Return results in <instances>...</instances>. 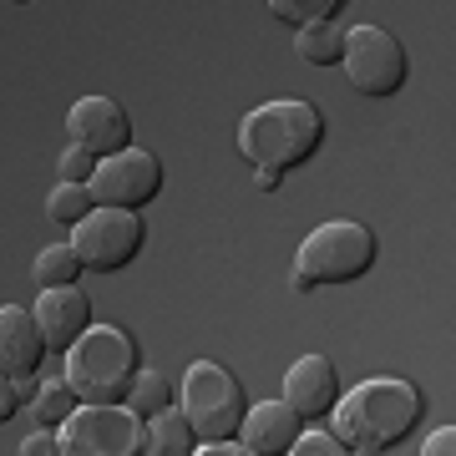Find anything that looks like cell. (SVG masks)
<instances>
[{"label":"cell","instance_id":"obj_1","mask_svg":"<svg viewBox=\"0 0 456 456\" xmlns=\"http://www.w3.org/2000/svg\"><path fill=\"white\" fill-rule=\"evenodd\" d=\"M421 411V391L406 380H360L355 391H340L330 421H335V436H340L345 452L375 456L401 446L416 431Z\"/></svg>","mask_w":456,"mask_h":456},{"label":"cell","instance_id":"obj_2","mask_svg":"<svg viewBox=\"0 0 456 456\" xmlns=\"http://www.w3.org/2000/svg\"><path fill=\"white\" fill-rule=\"evenodd\" d=\"M325 147V112L305 97L264 102L239 122V152L254 173H294Z\"/></svg>","mask_w":456,"mask_h":456},{"label":"cell","instance_id":"obj_3","mask_svg":"<svg viewBox=\"0 0 456 456\" xmlns=\"http://www.w3.org/2000/svg\"><path fill=\"white\" fill-rule=\"evenodd\" d=\"M137 370H142L137 340L117 325H92L61 360L66 386L77 391V401H92V406H117Z\"/></svg>","mask_w":456,"mask_h":456},{"label":"cell","instance_id":"obj_4","mask_svg":"<svg viewBox=\"0 0 456 456\" xmlns=\"http://www.w3.org/2000/svg\"><path fill=\"white\" fill-rule=\"evenodd\" d=\"M370 264H375V233L365 224L335 218V224H320L310 239L299 244L294 289L310 294V289H320V284H355Z\"/></svg>","mask_w":456,"mask_h":456},{"label":"cell","instance_id":"obj_5","mask_svg":"<svg viewBox=\"0 0 456 456\" xmlns=\"http://www.w3.org/2000/svg\"><path fill=\"white\" fill-rule=\"evenodd\" d=\"M244 386L218 365V360H198L183 375V416L193 426L198 441H233L244 426Z\"/></svg>","mask_w":456,"mask_h":456},{"label":"cell","instance_id":"obj_6","mask_svg":"<svg viewBox=\"0 0 456 456\" xmlns=\"http://www.w3.org/2000/svg\"><path fill=\"white\" fill-rule=\"evenodd\" d=\"M142 239H147L142 218L132 208H107V203H97L82 224L71 228V248H77L82 269H92V274H117V269H127V264L142 254Z\"/></svg>","mask_w":456,"mask_h":456},{"label":"cell","instance_id":"obj_7","mask_svg":"<svg viewBox=\"0 0 456 456\" xmlns=\"http://www.w3.org/2000/svg\"><path fill=\"white\" fill-rule=\"evenodd\" d=\"M345 77L355 86L360 97H395L411 77V56L406 46L395 41L391 31H380V26H355V31H345Z\"/></svg>","mask_w":456,"mask_h":456},{"label":"cell","instance_id":"obj_8","mask_svg":"<svg viewBox=\"0 0 456 456\" xmlns=\"http://www.w3.org/2000/svg\"><path fill=\"white\" fill-rule=\"evenodd\" d=\"M56 436H61L66 456H137L142 452V421L132 411H122V401L117 406H92V401H82L61 421Z\"/></svg>","mask_w":456,"mask_h":456},{"label":"cell","instance_id":"obj_9","mask_svg":"<svg viewBox=\"0 0 456 456\" xmlns=\"http://www.w3.org/2000/svg\"><path fill=\"white\" fill-rule=\"evenodd\" d=\"M158 193H163V163L142 147H122L112 158H102L97 173H92V198L107 208L142 213Z\"/></svg>","mask_w":456,"mask_h":456},{"label":"cell","instance_id":"obj_10","mask_svg":"<svg viewBox=\"0 0 456 456\" xmlns=\"http://www.w3.org/2000/svg\"><path fill=\"white\" fill-rule=\"evenodd\" d=\"M335 401H340V375H335V365L325 355H305L299 365H289V375H284V406L305 426H325Z\"/></svg>","mask_w":456,"mask_h":456},{"label":"cell","instance_id":"obj_11","mask_svg":"<svg viewBox=\"0 0 456 456\" xmlns=\"http://www.w3.org/2000/svg\"><path fill=\"white\" fill-rule=\"evenodd\" d=\"M66 132H71V142L86 147L92 158H112V152L132 147V122L112 97H82L66 112Z\"/></svg>","mask_w":456,"mask_h":456},{"label":"cell","instance_id":"obj_12","mask_svg":"<svg viewBox=\"0 0 456 456\" xmlns=\"http://www.w3.org/2000/svg\"><path fill=\"white\" fill-rule=\"evenodd\" d=\"M36 325H41V340L46 350H71L92 330V299H86L77 284H56V289H41L36 299Z\"/></svg>","mask_w":456,"mask_h":456},{"label":"cell","instance_id":"obj_13","mask_svg":"<svg viewBox=\"0 0 456 456\" xmlns=\"http://www.w3.org/2000/svg\"><path fill=\"white\" fill-rule=\"evenodd\" d=\"M41 355H46V340H41L36 310L0 305V370L11 380H36L41 375Z\"/></svg>","mask_w":456,"mask_h":456},{"label":"cell","instance_id":"obj_14","mask_svg":"<svg viewBox=\"0 0 456 456\" xmlns=\"http://www.w3.org/2000/svg\"><path fill=\"white\" fill-rule=\"evenodd\" d=\"M299 431H305V421H299L284 401H259V406L244 411L239 446H244V456H279V452H289L294 446Z\"/></svg>","mask_w":456,"mask_h":456},{"label":"cell","instance_id":"obj_15","mask_svg":"<svg viewBox=\"0 0 456 456\" xmlns=\"http://www.w3.org/2000/svg\"><path fill=\"white\" fill-rule=\"evenodd\" d=\"M198 436L183 411H158L152 421H142V452L152 456H193Z\"/></svg>","mask_w":456,"mask_h":456},{"label":"cell","instance_id":"obj_16","mask_svg":"<svg viewBox=\"0 0 456 456\" xmlns=\"http://www.w3.org/2000/svg\"><path fill=\"white\" fill-rule=\"evenodd\" d=\"M294 51H299V61H305V66H340V56H345V31L335 26V20L299 26V36H294Z\"/></svg>","mask_w":456,"mask_h":456},{"label":"cell","instance_id":"obj_17","mask_svg":"<svg viewBox=\"0 0 456 456\" xmlns=\"http://www.w3.org/2000/svg\"><path fill=\"white\" fill-rule=\"evenodd\" d=\"M122 406H127L137 421H152L158 411L173 406V386L163 380V370H137L132 386H127V395H122Z\"/></svg>","mask_w":456,"mask_h":456},{"label":"cell","instance_id":"obj_18","mask_svg":"<svg viewBox=\"0 0 456 456\" xmlns=\"http://www.w3.org/2000/svg\"><path fill=\"white\" fill-rule=\"evenodd\" d=\"M77 406H82V401H77V391L66 386V375H56V380H41V386H36V395H31L36 426H51V431H61V421H66Z\"/></svg>","mask_w":456,"mask_h":456},{"label":"cell","instance_id":"obj_19","mask_svg":"<svg viewBox=\"0 0 456 456\" xmlns=\"http://www.w3.org/2000/svg\"><path fill=\"white\" fill-rule=\"evenodd\" d=\"M97 208V198H92V183H56L46 198V218L61 228H77L86 213Z\"/></svg>","mask_w":456,"mask_h":456},{"label":"cell","instance_id":"obj_20","mask_svg":"<svg viewBox=\"0 0 456 456\" xmlns=\"http://www.w3.org/2000/svg\"><path fill=\"white\" fill-rule=\"evenodd\" d=\"M31 274H36V284H41V289L77 284V279H82V259H77V248H71V244H51V248H41V254H36Z\"/></svg>","mask_w":456,"mask_h":456},{"label":"cell","instance_id":"obj_21","mask_svg":"<svg viewBox=\"0 0 456 456\" xmlns=\"http://www.w3.org/2000/svg\"><path fill=\"white\" fill-rule=\"evenodd\" d=\"M350 5V0H269V11H274V20H284V26H314V20H335Z\"/></svg>","mask_w":456,"mask_h":456},{"label":"cell","instance_id":"obj_22","mask_svg":"<svg viewBox=\"0 0 456 456\" xmlns=\"http://www.w3.org/2000/svg\"><path fill=\"white\" fill-rule=\"evenodd\" d=\"M289 452L294 456H340L345 446H340V436H335V431H325V426H305V431L294 436Z\"/></svg>","mask_w":456,"mask_h":456},{"label":"cell","instance_id":"obj_23","mask_svg":"<svg viewBox=\"0 0 456 456\" xmlns=\"http://www.w3.org/2000/svg\"><path fill=\"white\" fill-rule=\"evenodd\" d=\"M97 163H102V158H92L86 147H77V142H71V147L61 152V163H56V167H61V183H92Z\"/></svg>","mask_w":456,"mask_h":456},{"label":"cell","instance_id":"obj_24","mask_svg":"<svg viewBox=\"0 0 456 456\" xmlns=\"http://www.w3.org/2000/svg\"><path fill=\"white\" fill-rule=\"evenodd\" d=\"M56 452H61V436L51 426H36L31 436L20 441V456H56Z\"/></svg>","mask_w":456,"mask_h":456},{"label":"cell","instance_id":"obj_25","mask_svg":"<svg viewBox=\"0 0 456 456\" xmlns=\"http://www.w3.org/2000/svg\"><path fill=\"white\" fill-rule=\"evenodd\" d=\"M20 406H26V401H20V386H16V380H11L5 370H0V426L11 421Z\"/></svg>","mask_w":456,"mask_h":456},{"label":"cell","instance_id":"obj_26","mask_svg":"<svg viewBox=\"0 0 456 456\" xmlns=\"http://www.w3.org/2000/svg\"><path fill=\"white\" fill-rule=\"evenodd\" d=\"M421 452H426V456H452V452H456V431H452V426H446V431H436V436L426 441Z\"/></svg>","mask_w":456,"mask_h":456},{"label":"cell","instance_id":"obj_27","mask_svg":"<svg viewBox=\"0 0 456 456\" xmlns=\"http://www.w3.org/2000/svg\"><path fill=\"white\" fill-rule=\"evenodd\" d=\"M254 183H259V193H274V188H279V173H254Z\"/></svg>","mask_w":456,"mask_h":456},{"label":"cell","instance_id":"obj_28","mask_svg":"<svg viewBox=\"0 0 456 456\" xmlns=\"http://www.w3.org/2000/svg\"><path fill=\"white\" fill-rule=\"evenodd\" d=\"M11 5H31V0H11Z\"/></svg>","mask_w":456,"mask_h":456}]
</instances>
